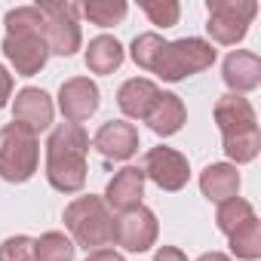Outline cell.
Here are the masks:
<instances>
[{
    "label": "cell",
    "mask_w": 261,
    "mask_h": 261,
    "mask_svg": "<svg viewBox=\"0 0 261 261\" xmlns=\"http://www.w3.org/2000/svg\"><path fill=\"white\" fill-rule=\"evenodd\" d=\"M7 34H4V56L16 68L19 77H34L43 71L49 59V43H46V22L37 7H16L4 19Z\"/></svg>",
    "instance_id": "obj_1"
},
{
    "label": "cell",
    "mask_w": 261,
    "mask_h": 261,
    "mask_svg": "<svg viewBox=\"0 0 261 261\" xmlns=\"http://www.w3.org/2000/svg\"><path fill=\"white\" fill-rule=\"evenodd\" d=\"M89 136L77 123H59L46 142V178L62 194H77L86 185Z\"/></svg>",
    "instance_id": "obj_2"
},
{
    "label": "cell",
    "mask_w": 261,
    "mask_h": 261,
    "mask_svg": "<svg viewBox=\"0 0 261 261\" xmlns=\"http://www.w3.org/2000/svg\"><path fill=\"white\" fill-rule=\"evenodd\" d=\"M215 123L224 142V154L233 163H252L261 151V133H258V117L249 98L227 92L215 105Z\"/></svg>",
    "instance_id": "obj_3"
},
{
    "label": "cell",
    "mask_w": 261,
    "mask_h": 261,
    "mask_svg": "<svg viewBox=\"0 0 261 261\" xmlns=\"http://www.w3.org/2000/svg\"><path fill=\"white\" fill-rule=\"evenodd\" d=\"M65 227L71 230L74 243L83 246L86 252L105 249L114 237V212L108 209L101 197L86 194L65 206Z\"/></svg>",
    "instance_id": "obj_4"
},
{
    "label": "cell",
    "mask_w": 261,
    "mask_h": 261,
    "mask_svg": "<svg viewBox=\"0 0 261 261\" xmlns=\"http://www.w3.org/2000/svg\"><path fill=\"white\" fill-rule=\"evenodd\" d=\"M40 163V145L37 136L22 123H10L0 133V178L10 185H22L37 172Z\"/></svg>",
    "instance_id": "obj_5"
},
{
    "label": "cell",
    "mask_w": 261,
    "mask_h": 261,
    "mask_svg": "<svg viewBox=\"0 0 261 261\" xmlns=\"http://www.w3.org/2000/svg\"><path fill=\"white\" fill-rule=\"evenodd\" d=\"M215 56L218 53L212 49L209 40H203V37H181V40H172V43L163 46V53H160V59H157L151 74H157V77H163L169 83H178V80H185L191 74H200V71L212 68Z\"/></svg>",
    "instance_id": "obj_6"
},
{
    "label": "cell",
    "mask_w": 261,
    "mask_h": 261,
    "mask_svg": "<svg viewBox=\"0 0 261 261\" xmlns=\"http://www.w3.org/2000/svg\"><path fill=\"white\" fill-rule=\"evenodd\" d=\"M206 10H209L206 31L221 46L240 43L249 34L252 19L258 16V4H255V0H206Z\"/></svg>",
    "instance_id": "obj_7"
},
{
    "label": "cell",
    "mask_w": 261,
    "mask_h": 261,
    "mask_svg": "<svg viewBox=\"0 0 261 261\" xmlns=\"http://www.w3.org/2000/svg\"><path fill=\"white\" fill-rule=\"evenodd\" d=\"M37 10L43 13V22H46L49 53H56V56H74L80 49V43H83L80 7L77 4H65V0H43V4H37Z\"/></svg>",
    "instance_id": "obj_8"
},
{
    "label": "cell",
    "mask_w": 261,
    "mask_h": 261,
    "mask_svg": "<svg viewBox=\"0 0 261 261\" xmlns=\"http://www.w3.org/2000/svg\"><path fill=\"white\" fill-rule=\"evenodd\" d=\"M157 233H160L157 215L148 206H136V209L120 212L114 218V237H111V243H117L126 252H148L157 243Z\"/></svg>",
    "instance_id": "obj_9"
},
{
    "label": "cell",
    "mask_w": 261,
    "mask_h": 261,
    "mask_svg": "<svg viewBox=\"0 0 261 261\" xmlns=\"http://www.w3.org/2000/svg\"><path fill=\"white\" fill-rule=\"evenodd\" d=\"M142 172L145 178H151L160 191H181L191 178V166H188V157L178 154L175 148H151L145 154V163H142Z\"/></svg>",
    "instance_id": "obj_10"
},
{
    "label": "cell",
    "mask_w": 261,
    "mask_h": 261,
    "mask_svg": "<svg viewBox=\"0 0 261 261\" xmlns=\"http://www.w3.org/2000/svg\"><path fill=\"white\" fill-rule=\"evenodd\" d=\"M59 111L65 114V123H83L98 111V86L89 77H71L59 89Z\"/></svg>",
    "instance_id": "obj_11"
},
{
    "label": "cell",
    "mask_w": 261,
    "mask_h": 261,
    "mask_svg": "<svg viewBox=\"0 0 261 261\" xmlns=\"http://www.w3.org/2000/svg\"><path fill=\"white\" fill-rule=\"evenodd\" d=\"M92 145L105 160H129L139 151V129L126 120H108L98 126Z\"/></svg>",
    "instance_id": "obj_12"
},
{
    "label": "cell",
    "mask_w": 261,
    "mask_h": 261,
    "mask_svg": "<svg viewBox=\"0 0 261 261\" xmlns=\"http://www.w3.org/2000/svg\"><path fill=\"white\" fill-rule=\"evenodd\" d=\"M13 120L28 126L34 136L43 133V129H49V123H53V98L37 86L19 89L16 101H13Z\"/></svg>",
    "instance_id": "obj_13"
},
{
    "label": "cell",
    "mask_w": 261,
    "mask_h": 261,
    "mask_svg": "<svg viewBox=\"0 0 261 261\" xmlns=\"http://www.w3.org/2000/svg\"><path fill=\"white\" fill-rule=\"evenodd\" d=\"M142 197H145V172L139 166H123L105 188V203L108 209H117V212H129L142 206Z\"/></svg>",
    "instance_id": "obj_14"
},
{
    "label": "cell",
    "mask_w": 261,
    "mask_h": 261,
    "mask_svg": "<svg viewBox=\"0 0 261 261\" xmlns=\"http://www.w3.org/2000/svg\"><path fill=\"white\" fill-rule=\"evenodd\" d=\"M221 77L227 83L230 92L243 95V92H252L261 86V59L255 53H246V49H237L224 59L221 65Z\"/></svg>",
    "instance_id": "obj_15"
},
{
    "label": "cell",
    "mask_w": 261,
    "mask_h": 261,
    "mask_svg": "<svg viewBox=\"0 0 261 261\" xmlns=\"http://www.w3.org/2000/svg\"><path fill=\"white\" fill-rule=\"evenodd\" d=\"M160 98V86L148 77H133V80H126L117 92V105L120 111L129 117V120H145L151 114V108L157 105Z\"/></svg>",
    "instance_id": "obj_16"
},
{
    "label": "cell",
    "mask_w": 261,
    "mask_h": 261,
    "mask_svg": "<svg viewBox=\"0 0 261 261\" xmlns=\"http://www.w3.org/2000/svg\"><path fill=\"white\" fill-rule=\"evenodd\" d=\"M185 120H188V111H185V101H181L175 92H160L157 105H154L151 114L145 117V123L151 126V133H157L160 139L175 136L178 129L185 126Z\"/></svg>",
    "instance_id": "obj_17"
},
{
    "label": "cell",
    "mask_w": 261,
    "mask_h": 261,
    "mask_svg": "<svg viewBox=\"0 0 261 261\" xmlns=\"http://www.w3.org/2000/svg\"><path fill=\"white\" fill-rule=\"evenodd\" d=\"M200 191L212 203H224L240 194V172L233 163H212L200 172Z\"/></svg>",
    "instance_id": "obj_18"
},
{
    "label": "cell",
    "mask_w": 261,
    "mask_h": 261,
    "mask_svg": "<svg viewBox=\"0 0 261 261\" xmlns=\"http://www.w3.org/2000/svg\"><path fill=\"white\" fill-rule=\"evenodd\" d=\"M123 65V46L111 34H98L86 46V68L92 74H114Z\"/></svg>",
    "instance_id": "obj_19"
},
{
    "label": "cell",
    "mask_w": 261,
    "mask_h": 261,
    "mask_svg": "<svg viewBox=\"0 0 261 261\" xmlns=\"http://www.w3.org/2000/svg\"><path fill=\"white\" fill-rule=\"evenodd\" d=\"M230 252L243 261H258L261 258V221L252 215L249 221H243L230 237Z\"/></svg>",
    "instance_id": "obj_20"
},
{
    "label": "cell",
    "mask_w": 261,
    "mask_h": 261,
    "mask_svg": "<svg viewBox=\"0 0 261 261\" xmlns=\"http://www.w3.org/2000/svg\"><path fill=\"white\" fill-rule=\"evenodd\" d=\"M126 0H86V4L80 7V13L98 25V28H111V25H120L126 19Z\"/></svg>",
    "instance_id": "obj_21"
},
{
    "label": "cell",
    "mask_w": 261,
    "mask_h": 261,
    "mask_svg": "<svg viewBox=\"0 0 261 261\" xmlns=\"http://www.w3.org/2000/svg\"><path fill=\"white\" fill-rule=\"evenodd\" d=\"M255 215V209H252V203L249 200H243V197H230V200H224V203H218V212H215V224H218V230L224 233V237H230L243 221H249Z\"/></svg>",
    "instance_id": "obj_22"
},
{
    "label": "cell",
    "mask_w": 261,
    "mask_h": 261,
    "mask_svg": "<svg viewBox=\"0 0 261 261\" xmlns=\"http://www.w3.org/2000/svg\"><path fill=\"white\" fill-rule=\"evenodd\" d=\"M74 243L62 230H46L40 240H34L37 261H74Z\"/></svg>",
    "instance_id": "obj_23"
},
{
    "label": "cell",
    "mask_w": 261,
    "mask_h": 261,
    "mask_svg": "<svg viewBox=\"0 0 261 261\" xmlns=\"http://www.w3.org/2000/svg\"><path fill=\"white\" fill-rule=\"evenodd\" d=\"M163 46H166V40H163L160 34L148 31V34H139V37L133 40V46H129V56H133V62H136L142 71H154V65H157Z\"/></svg>",
    "instance_id": "obj_24"
},
{
    "label": "cell",
    "mask_w": 261,
    "mask_h": 261,
    "mask_svg": "<svg viewBox=\"0 0 261 261\" xmlns=\"http://www.w3.org/2000/svg\"><path fill=\"white\" fill-rule=\"evenodd\" d=\"M139 7L145 10V16H148L151 25H157V28H172V25H178V16H181L178 0H139Z\"/></svg>",
    "instance_id": "obj_25"
},
{
    "label": "cell",
    "mask_w": 261,
    "mask_h": 261,
    "mask_svg": "<svg viewBox=\"0 0 261 261\" xmlns=\"http://www.w3.org/2000/svg\"><path fill=\"white\" fill-rule=\"evenodd\" d=\"M0 261H37V255H34V240L25 237V233L7 237L4 243H0Z\"/></svg>",
    "instance_id": "obj_26"
},
{
    "label": "cell",
    "mask_w": 261,
    "mask_h": 261,
    "mask_svg": "<svg viewBox=\"0 0 261 261\" xmlns=\"http://www.w3.org/2000/svg\"><path fill=\"white\" fill-rule=\"evenodd\" d=\"M10 95H13V74L0 65V108H7Z\"/></svg>",
    "instance_id": "obj_27"
},
{
    "label": "cell",
    "mask_w": 261,
    "mask_h": 261,
    "mask_svg": "<svg viewBox=\"0 0 261 261\" xmlns=\"http://www.w3.org/2000/svg\"><path fill=\"white\" fill-rule=\"evenodd\" d=\"M154 261H188V255L178 246H160L157 255H154Z\"/></svg>",
    "instance_id": "obj_28"
},
{
    "label": "cell",
    "mask_w": 261,
    "mask_h": 261,
    "mask_svg": "<svg viewBox=\"0 0 261 261\" xmlns=\"http://www.w3.org/2000/svg\"><path fill=\"white\" fill-rule=\"evenodd\" d=\"M86 261H126V258H123L120 252H114V249L105 246V249H92V252L86 255Z\"/></svg>",
    "instance_id": "obj_29"
},
{
    "label": "cell",
    "mask_w": 261,
    "mask_h": 261,
    "mask_svg": "<svg viewBox=\"0 0 261 261\" xmlns=\"http://www.w3.org/2000/svg\"><path fill=\"white\" fill-rule=\"evenodd\" d=\"M197 261H230L224 252H206V255H200Z\"/></svg>",
    "instance_id": "obj_30"
}]
</instances>
